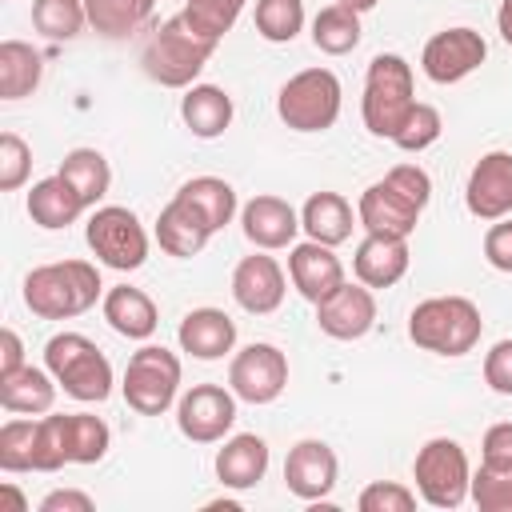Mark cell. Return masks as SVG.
Returning a JSON list of instances; mask_svg holds the SVG:
<instances>
[{
	"mask_svg": "<svg viewBox=\"0 0 512 512\" xmlns=\"http://www.w3.org/2000/svg\"><path fill=\"white\" fill-rule=\"evenodd\" d=\"M432 200V180L424 168L416 164H396L384 180L368 184L360 192L356 216L364 224V232H380V236H412L416 220L424 212V204Z\"/></svg>",
	"mask_w": 512,
	"mask_h": 512,
	"instance_id": "cell-1",
	"label": "cell"
},
{
	"mask_svg": "<svg viewBox=\"0 0 512 512\" xmlns=\"http://www.w3.org/2000/svg\"><path fill=\"white\" fill-rule=\"evenodd\" d=\"M100 296H104L100 268L88 260H56V264H40L24 276V304L40 320L84 316L88 308H96Z\"/></svg>",
	"mask_w": 512,
	"mask_h": 512,
	"instance_id": "cell-2",
	"label": "cell"
},
{
	"mask_svg": "<svg viewBox=\"0 0 512 512\" xmlns=\"http://www.w3.org/2000/svg\"><path fill=\"white\" fill-rule=\"evenodd\" d=\"M216 48H220V40L204 36L184 12H176L172 20H164L148 36V44L140 52V64L164 88H192Z\"/></svg>",
	"mask_w": 512,
	"mask_h": 512,
	"instance_id": "cell-3",
	"label": "cell"
},
{
	"mask_svg": "<svg viewBox=\"0 0 512 512\" xmlns=\"http://www.w3.org/2000/svg\"><path fill=\"white\" fill-rule=\"evenodd\" d=\"M484 316L468 296H428L408 316V336L416 348L436 356H464L480 344Z\"/></svg>",
	"mask_w": 512,
	"mask_h": 512,
	"instance_id": "cell-4",
	"label": "cell"
},
{
	"mask_svg": "<svg viewBox=\"0 0 512 512\" xmlns=\"http://www.w3.org/2000/svg\"><path fill=\"white\" fill-rule=\"evenodd\" d=\"M416 104V88H412V64L396 52H380L368 64L364 76V100H360V116L364 128L380 140H392L400 132V124L408 120Z\"/></svg>",
	"mask_w": 512,
	"mask_h": 512,
	"instance_id": "cell-5",
	"label": "cell"
},
{
	"mask_svg": "<svg viewBox=\"0 0 512 512\" xmlns=\"http://www.w3.org/2000/svg\"><path fill=\"white\" fill-rule=\"evenodd\" d=\"M44 368L56 376V384L80 400V404H100L112 396V364L108 356L80 332H56L44 344Z\"/></svg>",
	"mask_w": 512,
	"mask_h": 512,
	"instance_id": "cell-6",
	"label": "cell"
},
{
	"mask_svg": "<svg viewBox=\"0 0 512 512\" xmlns=\"http://www.w3.org/2000/svg\"><path fill=\"white\" fill-rule=\"evenodd\" d=\"M340 104L344 88L332 68H304L276 96V112L292 132H328L340 120Z\"/></svg>",
	"mask_w": 512,
	"mask_h": 512,
	"instance_id": "cell-7",
	"label": "cell"
},
{
	"mask_svg": "<svg viewBox=\"0 0 512 512\" xmlns=\"http://www.w3.org/2000/svg\"><path fill=\"white\" fill-rule=\"evenodd\" d=\"M124 400L132 412L140 416H160L172 408L176 392H180V356L168 352L164 344H144L132 352L128 368H124V384H120Z\"/></svg>",
	"mask_w": 512,
	"mask_h": 512,
	"instance_id": "cell-8",
	"label": "cell"
},
{
	"mask_svg": "<svg viewBox=\"0 0 512 512\" xmlns=\"http://www.w3.org/2000/svg\"><path fill=\"white\" fill-rule=\"evenodd\" d=\"M412 476H416L420 500L432 504V508H460L468 500L472 468H468L464 448L456 440H448V436H436L416 452Z\"/></svg>",
	"mask_w": 512,
	"mask_h": 512,
	"instance_id": "cell-9",
	"label": "cell"
},
{
	"mask_svg": "<svg viewBox=\"0 0 512 512\" xmlns=\"http://www.w3.org/2000/svg\"><path fill=\"white\" fill-rule=\"evenodd\" d=\"M84 240L96 252V260L108 264V268H116V272H136L148 260V232L136 220V212L132 208H120V204L92 208L88 228H84Z\"/></svg>",
	"mask_w": 512,
	"mask_h": 512,
	"instance_id": "cell-10",
	"label": "cell"
},
{
	"mask_svg": "<svg viewBox=\"0 0 512 512\" xmlns=\"http://www.w3.org/2000/svg\"><path fill=\"white\" fill-rule=\"evenodd\" d=\"M228 388L244 404H272L288 388V356L276 344H248L228 364Z\"/></svg>",
	"mask_w": 512,
	"mask_h": 512,
	"instance_id": "cell-11",
	"label": "cell"
},
{
	"mask_svg": "<svg viewBox=\"0 0 512 512\" xmlns=\"http://www.w3.org/2000/svg\"><path fill=\"white\" fill-rule=\"evenodd\" d=\"M176 424L192 444H216L236 424V392L220 384H192L176 404Z\"/></svg>",
	"mask_w": 512,
	"mask_h": 512,
	"instance_id": "cell-12",
	"label": "cell"
},
{
	"mask_svg": "<svg viewBox=\"0 0 512 512\" xmlns=\"http://www.w3.org/2000/svg\"><path fill=\"white\" fill-rule=\"evenodd\" d=\"M488 60V44L476 28H444L436 32L424 52H420V68L432 84H460L464 76H472L480 64Z\"/></svg>",
	"mask_w": 512,
	"mask_h": 512,
	"instance_id": "cell-13",
	"label": "cell"
},
{
	"mask_svg": "<svg viewBox=\"0 0 512 512\" xmlns=\"http://www.w3.org/2000/svg\"><path fill=\"white\" fill-rule=\"evenodd\" d=\"M316 324L332 340H360V336H368L372 324H376V296H372V288L360 284V280L356 284L344 280L340 288H332L316 304Z\"/></svg>",
	"mask_w": 512,
	"mask_h": 512,
	"instance_id": "cell-14",
	"label": "cell"
},
{
	"mask_svg": "<svg viewBox=\"0 0 512 512\" xmlns=\"http://www.w3.org/2000/svg\"><path fill=\"white\" fill-rule=\"evenodd\" d=\"M464 204L476 220H504L512 216V152H484L464 188Z\"/></svg>",
	"mask_w": 512,
	"mask_h": 512,
	"instance_id": "cell-15",
	"label": "cell"
},
{
	"mask_svg": "<svg viewBox=\"0 0 512 512\" xmlns=\"http://www.w3.org/2000/svg\"><path fill=\"white\" fill-rule=\"evenodd\" d=\"M284 292H288V280H284V268L276 264V256H264L252 252L244 256L236 268H232V300L252 312V316H268L284 304Z\"/></svg>",
	"mask_w": 512,
	"mask_h": 512,
	"instance_id": "cell-16",
	"label": "cell"
},
{
	"mask_svg": "<svg viewBox=\"0 0 512 512\" xmlns=\"http://www.w3.org/2000/svg\"><path fill=\"white\" fill-rule=\"evenodd\" d=\"M336 476H340V460L336 452L324 444V440H300L288 460H284V484L292 496L300 500H324L332 488H336Z\"/></svg>",
	"mask_w": 512,
	"mask_h": 512,
	"instance_id": "cell-17",
	"label": "cell"
},
{
	"mask_svg": "<svg viewBox=\"0 0 512 512\" xmlns=\"http://www.w3.org/2000/svg\"><path fill=\"white\" fill-rule=\"evenodd\" d=\"M288 276H292V288L304 300L320 304L332 288L344 284V264L328 244L304 240V244H292V252H288Z\"/></svg>",
	"mask_w": 512,
	"mask_h": 512,
	"instance_id": "cell-18",
	"label": "cell"
},
{
	"mask_svg": "<svg viewBox=\"0 0 512 512\" xmlns=\"http://www.w3.org/2000/svg\"><path fill=\"white\" fill-rule=\"evenodd\" d=\"M240 224L256 248L276 252V248H292V240L300 232V212L280 196H252L240 208Z\"/></svg>",
	"mask_w": 512,
	"mask_h": 512,
	"instance_id": "cell-19",
	"label": "cell"
},
{
	"mask_svg": "<svg viewBox=\"0 0 512 512\" xmlns=\"http://www.w3.org/2000/svg\"><path fill=\"white\" fill-rule=\"evenodd\" d=\"M408 240L404 236H380V232H368L360 244H356V256H352V272L360 284L368 288H392L404 272H408Z\"/></svg>",
	"mask_w": 512,
	"mask_h": 512,
	"instance_id": "cell-20",
	"label": "cell"
},
{
	"mask_svg": "<svg viewBox=\"0 0 512 512\" xmlns=\"http://www.w3.org/2000/svg\"><path fill=\"white\" fill-rule=\"evenodd\" d=\"M176 340H180V348H184L188 356H196V360H220V356H228L232 344H236V320H232L228 312H220V308H192V312L180 320Z\"/></svg>",
	"mask_w": 512,
	"mask_h": 512,
	"instance_id": "cell-21",
	"label": "cell"
},
{
	"mask_svg": "<svg viewBox=\"0 0 512 512\" xmlns=\"http://www.w3.org/2000/svg\"><path fill=\"white\" fill-rule=\"evenodd\" d=\"M268 472V444L256 432H240L232 440H224V448L216 452V480L224 488H256Z\"/></svg>",
	"mask_w": 512,
	"mask_h": 512,
	"instance_id": "cell-22",
	"label": "cell"
},
{
	"mask_svg": "<svg viewBox=\"0 0 512 512\" xmlns=\"http://www.w3.org/2000/svg\"><path fill=\"white\" fill-rule=\"evenodd\" d=\"M100 308H104L108 328L120 332L124 340H148V336L156 332V324H160L152 296L140 292V288H132V284H116V288H108L104 300H100Z\"/></svg>",
	"mask_w": 512,
	"mask_h": 512,
	"instance_id": "cell-23",
	"label": "cell"
},
{
	"mask_svg": "<svg viewBox=\"0 0 512 512\" xmlns=\"http://www.w3.org/2000/svg\"><path fill=\"white\" fill-rule=\"evenodd\" d=\"M0 404L16 416H40L56 404V376L48 368L20 364L16 372H0Z\"/></svg>",
	"mask_w": 512,
	"mask_h": 512,
	"instance_id": "cell-24",
	"label": "cell"
},
{
	"mask_svg": "<svg viewBox=\"0 0 512 512\" xmlns=\"http://www.w3.org/2000/svg\"><path fill=\"white\" fill-rule=\"evenodd\" d=\"M84 212H88V204L80 200V192H76L60 172L36 180L32 192H28V216H32V224H40V228H48V232L76 224Z\"/></svg>",
	"mask_w": 512,
	"mask_h": 512,
	"instance_id": "cell-25",
	"label": "cell"
},
{
	"mask_svg": "<svg viewBox=\"0 0 512 512\" xmlns=\"http://www.w3.org/2000/svg\"><path fill=\"white\" fill-rule=\"evenodd\" d=\"M360 216L352 212V204L340 192H312L300 208V228L308 232V240H320L328 248L344 244L352 236V224Z\"/></svg>",
	"mask_w": 512,
	"mask_h": 512,
	"instance_id": "cell-26",
	"label": "cell"
},
{
	"mask_svg": "<svg viewBox=\"0 0 512 512\" xmlns=\"http://www.w3.org/2000/svg\"><path fill=\"white\" fill-rule=\"evenodd\" d=\"M212 236H216V232H212L180 196H172V200L164 204V212L156 216V240H160V248H164L168 256L188 260V256H196Z\"/></svg>",
	"mask_w": 512,
	"mask_h": 512,
	"instance_id": "cell-27",
	"label": "cell"
},
{
	"mask_svg": "<svg viewBox=\"0 0 512 512\" xmlns=\"http://www.w3.org/2000/svg\"><path fill=\"white\" fill-rule=\"evenodd\" d=\"M180 116H184L192 136L216 140L232 124V96L224 88H216V84H192L184 92V100H180Z\"/></svg>",
	"mask_w": 512,
	"mask_h": 512,
	"instance_id": "cell-28",
	"label": "cell"
},
{
	"mask_svg": "<svg viewBox=\"0 0 512 512\" xmlns=\"http://www.w3.org/2000/svg\"><path fill=\"white\" fill-rule=\"evenodd\" d=\"M44 76V56L24 44V40H4L0 44V96L4 100H24L40 88Z\"/></svg>",
	"mask_w": 512,
	"mask_h": 512,
	"instance_id": "cell-29",
	"label": "cell"
},
{
	"mask_svg": "<svg viewBox=\"0 0 512 512\" xmlns=\"http://www.w3.org/2000/svg\"><path fill=\"white\" fill-rule=\"evenodd\" d=\"M176 196H180L212 232H220V228L232 224V216H236V188H232L228 180H220V176H196V180L180 184Z\"/></svg>",
	"mask_w": 512,
	"mask_h": 512,
	"instance_id": "cell-30",
	"label": "cell"
},
{
	"mask_svg": "<svg viewBox=\"0 0 512 512\" xmlns=\"http://www.w3.org/2000/svg\"><path fill=\"white\" fill-rule=\"evenodd\" d=\"M60 176L80 192V200L88 208H96L112 188V168H108L104 152H96V148H72L60 160Z\"/></svg>",
	"mask_w": 512,
	"mask_h": 512,
	"instance_id": "cell-31",
	"label": "cell"
},
{
	"mask_svg": "<svg viewBox=\"0 0 512 512\" xmlns=\"http://www.w3.org/2000/svg\"><path fill=\"white\" fill-rule=\"evenodd\" d=\"M64 424V452H68V464H100L108 456V444H112V432L100 416L92 412H68L60 416Z\"/></svg>",
	"mask_w": 512,
	"mask_h": 512,
	"instance_id": "cell-32",
	"label": "cell"
},
{
	"mask_svg": "<svg viewBox=\"0 0 512 512\" xmlns=\"http://www.w3.org/2000/svg\"><path fill=\"white\" fill-rule=\"evenodd\" d=\"M152 4L156 0H84L88 8V24L108 36V40H120V36H132L144 28V20L152 16Z\"/></svg>",
	"mask_w": 512,
	"mask_h": 512,
	"instance_id": "cell-33",
	"label": "cell"
},
{
	"mask_svg": "<svg viewBox=\"0 0 512 512\" xmlns=\"http://www.w3.org/2000/svg\"><path fill=\"white\" fill-rule=\"evenodd\" d=\"M312 44L328 56H344L360 44V12L344 8V4H328L316 12L312 20Z\"/></svg>",
	"mask_w": 512,
	"mask_h": 512,
	"instance_id": "cell-34",
	"label": "cell"
},
{
	"mask_svg": "<svg viewBox=\"0 0 512 512\" xmlns=\"http://www.w3.org/2000/svg\"><path fill=\"white\" fill-rule=\"evenodd\" d=\"M32 24L48 40H76L88 24L84 0H32Z\"/></svg>",
	"mask_w": 512,
	"mask_h": 512,
	"instance_id": "cell-35",
	"label": "cell"
},
{
	"mask_svg": "<svg viewBox=\"0 0 512 512\" xmlns=\"http://www.w3.org/2000/svg\"><path fill=\"white\" fill-rule=\"evenodd\" d=\"M468 496L480 512H512V464L480 460V468L472 472Z\"/></svg>",
	"mask_w": 512,
	"mask_h": 512,
	"instance_id": "cell-36",
	"label": "cell"
},
{
	"mask_svg": "<svg viewBox=\"0 0 512 512\" xmlns=\"http://www.w3.org/2000/svg\"><path fill=\"white\" fill-rule=\"evenodd\" d=\"M304 28V0H256V32L268 44H288Z\"/></svg>",
	"mask_w": 512,
	"mask_h": 512,
	"instance_id": "cell-37",
	"label": "cell"
},
{
	"mask_svg": "<svg viewBox=\"0 0 512 512\" xmlns=\"http://www.w3.org/2000/svg\"><path fill=\"white\" fill-rule=\"evenodd\" d=\"M36 432H40V420H8L0 428L4 472H36Z\"/></svg>",
	"mask_w": 512,
	"mask_h": 512,
	"instance_id": "cell-38",
	"label": "cell"
},
{
	"mask_svg": "<svg viewBox=\"0 0 512 512\" xmlns=\"http://www.w3.org/2000/svg\"><path fill=\"white\" fill-rule=\"evenodd\" d=\"M440 132H444V120H440V112L432 108V104H412V112H408V120L400 124V132L392 136V144L400 148V152H424V148H432L436 140H440Z\"/></svg>",
	"mask_w": 512,
	"mask_h": 512,
	"instance_id": "cell-39",
	"label": "cell"
},
{
	"mask_svg": "<svg viewBox=\"0 0 512 512\" xmlns=\"http://www.w3.org/2000/svg\"><path fill=\"white\" fill-rule=\"evenodd\" d=\"M248 0H188L184 16L212 40H224V32H232V24L240 20Z\"/></svg>",
	"mask_w": 512,
	"mask_h": 512,
	"instance_id": "cell-40",
	"label": "cell"
},
{
	"mask_svg": "<svg viewBox=\"0 0 512 512\" xmlns=\"http://www.w3.org/2000/svg\"><path fill=\"white\" fill-rule=\"evenodd\" d=\"M360 512H412L416 508V492L396 484V480H372L360 496H356Z\"/></svg>",
	"mask_w": 512,
	"mask_h": 512,
	"instance_id": "cell-41",
	"label": "cell"
},
{
	"mask_svg": "<svg viewBox=\"0 0 512 512\" xmlns=\"http://www.w3.org/2000/svg\"><path fill=\"white\" fill-rule=\"evenodd\" d=\"M32 172V148L16 136L4 132L0 136V192H16Z\"/></svg>",
	"mask_w": 512,
	"mask_h": 512,
	"instance_id": "cell-42",
	"label": "cell"
},
{
	"mask_svg": "<svg viewBox=\"0 0 512 512\" xmlns=\"http://www.w3.org/2000/svg\"><path fill=\"white\" fill-rule=\"evenodd\" d=\"M484 384L500 396H512V340H500L484 356Z\"/></svg>",
	"mask_w": 512,
	"mask_h": 512,
	"instance_id": "cell-43",
	"label": "cell"
},
{
	"mask_svg": "<svg viewBox=\"0 0 512 512\" xmlns=\"http://www.w3.org/2000/svg\"><path fill=\"white\" fill-rule=\"evenodd\" d=\"M484 260L496 272H512V216L492 220V228L484 232Z\"/></svg>",
	"mask_w": 512,
	"mask_h": 512,
	"instance_id": "cell-44",
	"label": "cell"
},
{
	"mask_svg": "<svg viewBox=\"0 0 512 512\" xmlns=\"http://www.w3.org/2000/svg\"><path fill=\"white\" fill-rule=\"evenodd\" d=\"M480 460H500V464H512V420H500L484 432V444H480Z\"/></svg>",
	"mask_w": 512,
	"mask_h": 512,
	"instance_id": "cell-45",
	"label": "cell"
},
{
	"mask_svg": "<svg viewBox=\"0 0 512 512\" xmlns=\"http://www.w3.org/2000/svg\"><path fill=\"white\" fill-rule=\"evenodd\" d=\"M92 496L88 492H76V488H56L40 500V512H92Z\"/></svg>",
	"mask_w": 512,
	"mask_h": 512,
	"instance_id": "cell-46",
	"label": "cell"
},
{
	"mask_svg": "<svg viewBox=\"0 0 512 512\" xmlns=\"http://www.w3.org/2000/svg\"><path fill=\"white\" fill-rule=\"evenodd\" d=\"M20 364H24V344L12 328H4L0 332V372H16Z\"/></svg>",
	"mask_w": 512,
	"mask_h": 512,
	"instance_id": "cell-47",
	"label": "cell"
},
{
	"mask_svg": "<svg viewBox=\"0 0 512 512\" xmlns=\"http://www.w3.org/2000/svg\"><path fill=\"white\" fill-rule=\"evenodd\" d=\"M0 512H28V500L12 484H0Z\"/></svg>",
	"mask_w": 512,
	"mask_h": 512,
	"instance_id": "cell-48",
	"label": "cell"
},
{
	"mask_svg": "<svg viewBox=\"0 0 512 512\" xmlns=\"http://www.w3.org/2000/svg\"><path fill=\"white\" fill-rule=\"evenodd\" d=\"M496 28H500L504 44H512V0H500V8H496Z\"/></svg>",
	"mask_w": 512,
	"mask_h": 512,
	"instance_id": "cell-49",
	"label": "cell"
},
{
	"mask_svg": "<svg viewBox=\"0 0 512 512\" xmlns=\"http://www.w3.org/2000/svg\"><path fill=\"white\" fill-rule=\"evenodd\" d=\"M336 4H344V8H352V12H372L380 0H336Z\"/></svg>",
	"mask_w": 512,
	"mask_h": 512,
	"instance_id": "cell-50",
	"label": "cell"
}]
</instances>
